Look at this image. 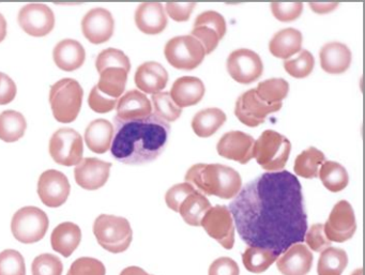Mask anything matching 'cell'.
I'll return each instance as SVG.
<instances>
[{
	"label": "cell",
	"instance_id": "cell-32",
	"mask_svg": "<svg viewBox=\"0 0 365 275\" xmlns=\"http://www.w3.org/2000/svg\"><path fill=\"white\" fill-rule=\"evenodd\" d=\"M27 129L25 117L16 110H5L0 114V140L6 142H18Z\"/></svg>",
	"mask_w": 365,
	"mask_h": 275
},
{
	"label": "cell",
	"instance_id": "cell-36",
	"mask_svg": "<svg viewBox=\"0 0 365 275\" xmlns=\"http://www.w3.org/2000/svg\"><path fill=\"white\" fill-rule=\"evenodd\" d=\"M277 257L279 256L269 249L249 247L242 254V262L249 272L259 274L268 270L271 264L277 261Z\"/></svg>",
	"mask_w": 365,
	"mask_h": 275
},
{
	"label": "cell",
	"instance_id": "cell-35",
	"mask_svg": "<svg viewBox=\"0 0 365 275\" xmlns=\"http://www.w3.org/2000/svg\"><path fill=\"white\" fill-rule=\"evenodd\" d=\"M348 264V256L339 247H328L320 254L317 264L318 275H341Z\"/></svg>",
	"mask_w": 365,
	"mask_h": 275
},
{
	"label": "cell",
	"instance_id": "cell-15",
	"mask_svg": "<svg viewBox=\"0 0 365 275\" xmlns=\"http://www.w3.org/2000/svg\"><path fill=\"white\" fill-rule=\"evenodd\" d=\"M70 190L71 187L67 176L59 170H46L38 181V195L50 208L63 206L69 197Z\"/></svg>",
	"mask_w": 365,
	"mask_h": 275
},
{
	"label": "cell",
	"instance_id": "cell-20",
	"mask_svg": "<svg viewBox=\"0 0 365 275\" xmlns=\"http://www.w3.org/2000/svg\"><path fill=\"white\" fill-rule=\"evenodd\" d=\"M135 24L146 35H159L168 26L165 10L161 3H143L135 12Z\"/></svg>",
	"mask_w": 365,
	"mask_h": 275
},
{
	"label": "cell",
	"instance_id": "cell-21",
	"mask_svg": "<svg viewBox=\"0 0 365 275\" xmlns=\"http://www.w3.org/2000/svg\"><path fill=\"white\" fill-rule=\"evenodd\" d=\"M134 81L136 87L143 93L155 95L165 88L168 83V73L159 63L149 61L138 68Z\"/></svg>",
	"mask_w": 365,
	"mask_h": 275
},
{
	"label": "cell",
	"instance_id": "cell-28",
	"mask_svg": "<svg viewBox=\"0 0 365 275\" xmlns=\"http://www.w3.org/2000/svg\"><path fill=\"white\" fill-rule=\"evenodd\" d=\"M302 33L294 28H286L275 33L269 43V51L277 58L287 61L302 48Z\"/></svg>",
	"mask_w": 365,
	"mask_h": 275
},
{
	"label": "cell",
	"instance_id": "cell-53",
	"mask_svg": "<svg viewBox=\"0 0 365 275\" xmlns=\"http://www.w3.org/2000/svg\"><path fill=\"white\" fill-rule=\"evenodd\" d=\"M339 3L337 1H312L309 3V8L317 14H327L332 12L333 10L339 7Z\"/></svg>",
	"mask_w": 365,
	"mask_h": 275
},
{
	"label": "cell",
	"instance_id": "cell-29",
	"mask_svg": "<svg viewBox=\"0 0 365 275\" xmlns=\"http://www.w3.org/2000/svg\"><path fill=\"white\" fill-rule=\"evenodd\" d=\"M226 115L220 108H206L200 110L192 119V129L200 138H207L217 133L225 123Z\"/></svg>",
	"mask_w": 365,
	"mask_h": 275
},
{
	"label": "cell",
	"instance_id": "cell-22",
	"mask_svg": "<svg viewBox=\"0 0 365 275\" xmlns=\"http://www.w3.org/2000/svg\"><path fill=\"white\" fill-rule=\"evenodd\" d=\"M205 93L206 88L202 80L194 76H183L174 83L170 95L175 104L183 108L200 103Z\"/></svg>",
	"mask_w": 365,
	"mask_h": 275
},
{
	"label": "cell",
	"instance_id": "cell-43",
	"mask_svg": "<svg viewBox=\"0 0 365 275\" xmlns=\"http://www.w3.org/2000/svg\"><path fill=\"white\" fill-rule=\"evenodd\" d=\"M273 16L279 22H292L300 18L303 4L300 1H274L271 4Z\"/></svg>",
	"mask_w": 365,
	"mask_h": 275
},
{
	"label": "cell",
	"instance_id": "cell-3",
	"mask_svg": "<svg viewBox=\"0 0 365 275\" xmlns=\"http://www.w3.org/2000/svg\"><path fill=\"white\" fill-rule=\"evenodd\" d=\"M185 182L205 196L222 199H234L242 187L239 172L222 164H195L185 174Z\"/></svg>",
	"mask_w": 365,
	"mask_h": 275
},
{
	"label": "cell",
	"instance_id": "cell-40",
	"mask_svg": "<svg viewBox=\"0 0 365 275\" xmlns=\"http://www.w3.org/2000/svg\"><path fill=\"white\" fill-rule=\"evenodd\" d=\"M315 61L309 51H301L297 58L284 61L285 71L294 78H304L314 70Z\"/></svg>",
	"mask_w": 365,
	"mask_h": 275
},
{
	"label": "cell",
	"instance_id": "cell-30",
	"mask_svg": "<svg viewBox=\"0 0 365 275\" xmlns=\"http://www.w3.org/2000/svg\"><path fill=\"white\" fill-rule=\"evenodd\" d=\"M210 208L211 204L208 198L196 190L183 200L178 212L187 225L198 227L202 223V217Z\"/></svg>",
	"mask_w": 365,
	"mask_h": 275
},
{
	"label": "cell",
	"instance_id": "cell-23",
	"mask_svg": "<svg viewBox=\"0 0 365 275\" xmlns=\"http://www.w3.org/2000/svg\"><path fill=\"white\" fill-rule=\"evenodd\" d=\"M116 117L121 120L144 119L153 114L150 100L140 90H130L119 99Z\"/></svg>",
	"mask_w": 365,
	"mask_h": 275
},
{
	"label": "cell",
	"instance_id": "cell-49",
	"mask_svg": "<svg viewBox=\"0 0 365 275\" xmlns=\"http://www.w3.org/2000/svg\"><path fill=\"white\" fill-rule=\"evenodd\" d=\"M117 103H118V100L106 97L103 93H100L97 86H93V88L91 89L88 104L89 108L93 112L98 113V114H106V113L112 112L116 108Z\"/></svg>",
	"mask_w": 365,
	"mask_h": 275
},
{
	"label": "cell",
	"instance_id": "cell-4",
	"mask_svg": "<svg viewBox=\"0 0 365 275\" xmlns=\"http://www.w3.org/2000/svg\"><path fill=\"white\" fill-rule=\"evenodd\" d=\"M84 90L78 81L63 78L51 87L50 103L54 118L58 123H71L82 108Z\"/></svg>",
	"mask_w": 365,
	"mask_h": 275
},
{
	"label": "cell",
	"instance_id": "cell-19",
	"mask_svg": "<svg viewBox=\"0 0 365 275\" xmlns=\"http://www.w3.org/2000/svg\"><path fill=\"white\" fill-rule=\"evenodd\" d=\"M313 254L302 243L292 245L277 259V266L283 275H307L313 264Z\"/></svg>",
	"mask_w": 365,
	"mask_h": 275
},
{
	"label": "cell",
	"instance_id": "cell-48",
	"mask_svg": "<svg viewBox=\"0 0 365 275\" xmlns=\"http://www.w3.org/2000/svg\"><path fill=\"white\" fill-rule=\"evenodd\" d=\"M194 26H207L212 28L213 31H217L219 35L220 39H223L224 36L226 35V22L225 19L215 11H206L200 14L196 18L195 24Z\"/></svg>",
	"mask_w": 365,
	"mask_h": 275
},
{
	"label": "cell",
	"instance_id": "cell-45",
	"mask_svg": "<svg viewBox=\"0 0 365 275\" xmlns=\"http://www.w3.org/2000/svg\"><path fill=\"white\" fill-rule=\"evenodd\" d=\"M307 247L316 253H322L324 249L331 247V241L328 240L324 234V225L322 224H314L309 229H307L304 238Z\"/></svg>",
	"mask_w": 365,
	"mask_h": 275
},
{
	"label": "cell",
	"instance_id": "cell-55",
	"mask_svg": "<svg viewBox=\"0 0 365 275\" xmlns=\"http://www.w3.org/2000/svg\"><path fill=\"white\" fill-rule=\"evenodd\" d=\"M6 36H7V21L5 16L0 14V43L5 40Z\"/></svg>",
	"mask_w": 365,
	"mask_h": 275
},
{
	"label": "cell",
	"instance_id": "cell-39",
	"mask_svg": "<svg viewBox=\"0 0 365 275\" xmlns=\"http://www.w3.org/2000/svg\"><path fill=\"white\" fill-rule=\"evenodd\" d=\"M96 68L99 74L108 68H121V69L130 72L131 63H130L129 57L123 51L117 50V48H108V50L102 51L98 55Z\"/></svg>",
	"mask_w": 365,
	"mask_h": 275
},
{
	"label": "cell",
	"instance_id": "cell-42",
	"mask_svg": "<svg viewBox=\"0 0 365 275\" xmlns=\"http://www.w3.org/2000/svg\"><path fill=\"white\" fill-rule=\"evenodd\" d=\"M63 264L61 258L53 254L37 256L31 264L33 275H63Z\"/></svg>",
	"mask_w": 365,
	"mask_h": 275
},
{
	"label": "cell",
	"instance_id": "cell-13",
	"mask_svg": "<svg viewBox=\"0 0 365 275\" xmlns=\"http://www.w3.org/2000/svg\"><path fill=\"white\" fill-rule=\"evenodd\" d=\"M227 71L232 80L240 84H252L264 72L259 55L247 48L234 51L227 59Z\"/></svg>",
	"mask_w": 365,
	"mask_h": 275
},
{
	"label": "cell",
	"instance_id": "cell-47",
	"mask_svg": "<svg viewBox=\"0 0 365 275\" xmlns=\"http://www.w3.org/2000/svg\"><path fill=\"white\" fill-rule=\"evenodd\" d=\"M196 191L194 187L190 183L183 182L170 187L165 194V202L168 208L172 209L175 212H178L179 207L182 204L183 200Z\"/></svg>",
	"mask_w": 365,
	"mask_h": 275
},
{
	"label": "cell",
	"instance_id": "cell-17",
	"mask_svg": "<svg viewBox=\"0 0 365 275\" xmlns=\"http://www.w3.org/2000/svg\"><path fill=\"white\" fill-rule=\"evenodd\" d=\"M255 140L249 134L241 131H230L224 134L217 145L220 157L247 164L253 159Z\"/></svg>",
	"mask_w": 365,
	"mask_h": 275
},
{
	"label": "cell",
	"instance_id": "cell-2",
	"mask_svg": "<svg viewBox=\"0 0 365 275\" xmlns=\"http://www.w3.org/2000/svg\"><path fill=\"white\" fill-rule=\"evenodd\" d=\"M170 134V123L153 114L134 120L115 117L110 152L116 161L125 165H144L164 152Z\"/></svg>",
	"mask_w": 365,
	"mask_h": 275
},
{
	"label": "cell",
	"instance_id": "cell-50",
	"mask_svg": "<svg viewBox=\"0 0 365 275\" xmlns=\"http://www.w3.org/2000/svg\"><path fill=\"white\" fill-rule=\"evenodd\" d=\"M195 3H181V1H170L166 4V14L172 20L176 22H187L195 9Z\"/></svg>",
	"mask_w": 365,
	"mask_h": 275
},
{
	"label": "cell",
	"instance_id": "cell-51",
	"mask_svg": "<svg viewBox=\"0 0 365 275\" xmlns=\"http://www.w3.org/2000/svg\"><path fill=\"white\" fill-rule=\"evenodd\" d=\"M238 264L230 257H220L209 266L208 275H239Z\"/></svg>",
	"mask_w": 365,
	"mask_h": 275
},
{
	"label": "cell",
	"instance_id": "cell-18",
	"mask_svg": "<svg viewBox=\"0 0 365 275\" xmlns=\"http://www.w3.org/2000/svg\"><path fill=\"white\" fill-rule=\"evenodd\" d=\"M115 21L112 14L103 8H96L85 14L82 31L85 38L93 44H102L113 37Z\"/></svg>",
	"mask_w": 365,
	"mask_h": 275
},
{
	"label": "cell",
	"instance_id": "cell-16",
	"mask_svg": "<svg viewBox=\"0 0 365 275\" xmlns=\"http://www.w3.org/2000/svg\"><path fill=\"white\" fill-rule=\"evenodd\" d=\"M112 164L97 157H86L74 168L76 183L87 191H96L106 185Z\"/></svg>",
	"mask_w": 365,
	"mask_h": 275
},
{
	"label": "cell",
	"instance_id": "cell-6",
	"mask_svg": "<svg viewBox=\"0 0 365 275\" xmlns=\"http://www.w3.org/2000/svg\"><path fill=\"white\" fill-rule=\"evenodd\" d=\"M93 234L98 243L113 254L127 251L133 239L129 221L116 215H99L93 223Z\"/></svg>",
	"mask_w": 365,
	"mask_h": 275
},
{
	"label": "cell",
	"instance_id": "cell-56",
	"mask_svg": "<svg viewBox=\"0 0 365 275\" xmlns=\"http://www.w3.org/2000/svg\"><path fill=\"white\" fill-rule=\"evenodd\" d=\"M351 275H363L362 269H358V270L354 271V272L351 273Z\"/></svg>",
	"mask_w": 365,
	"mask_h": 275
},
{
	"label": "cell",
	"instance_id": "cell-1",
	"mask_svg": "<svg viewBox=\"0 0 365 275\" xmlns=\"http://www.w3.org/2000/svg\"><path fill=\"white\" fill-rule=\"evenodd\" d=\"M228 209L239 236L249 247L279 256L304 241L307 214L302 187L287 170L254 179L241 187Z\"/></svg>",
	"mask_w": 365,
	"mask_h": 275
},
{
	"label": "cell",
	"instance_id": "cell-8",
	"mask_svg": "<svg viewBox=\"0 0 365 275\" xmlns=\"http://www.w3.org/2000/svg\"><path fill=\"white\" fill-rule=\"evenodd\" d=\"M164 55L170 66L183 71H192L202 65L206 52L200 41L192 36L170 39L164 48Z\"/></svg>",
	"mask_w": 365,
	"mask_h": 275
},
{
	"label": "cell",
	"instance_id": "cell-33",
	"mask_svg": "<svg viewBox=\"0 0 365 275\" xmlns=\"http://www.w3.org/2000/svg\"><path fill=\"white\" fill-rule=\"evenodd\" d=\"M324 162H326V157L324 153L315 147H309L294 160V174L305 179L317 178L320 166Z\"/></svg>",
	"mask_w": 365,
	"mask_h": 275
},
{
	"label": "cell",
	"instance_id": "cell-10",
	"mask_svg": "<svg viewBox=\"0 0 365 275\" xmlns=\"http://www.w3.org/2000/svg\"><path fill=\"white\" fill-rule=\"evenodd\" d=\"M202 226L207 234L224 249H232L235 244V224L228 207L217 204L211 207L202 217Z\"/></svg>",
	"mask_w": 365,
	"mask_h": 275
},
{
	"label": "cell",
	"instance_id": "cell-44",
	"mask_svg": "<svg viewBox=\"0 0 365 275\" xmlns=\"http://www.w3.org/2000/svg\"><path fill=\"white\" fill-rule=\"evenodd\" d=\"M103 262L96 258L81 257L70 266L67 275H106Z\"/></svg>",
	"mask_w": 365,
	"mask_h": 275
},
{
	"label": "cell",
	"instance_id": "cell-9",
	"mask_svg": "<svg viewBox=\"0 0 365 275\" xmlns=\"http://www.w3.org/2000/svg\"><path fill=\"white\" fill-rule=\"evenodd\" d=\"M83 138L76 130L63 128L51 138L50 155L59 165H78L83 160Z\"/></svg>",
	"mask_w": 365,
	"mask_h": 275
},
{
	"label": "cell",
	"instance_id": "cell-27",
	"mask_svg": "<svg viewBox=\"0 0 365 275\" xmlns=\"http://www.w3.org/2000/svg\"><path fill=\"white\" fill-rule=\"evenodd\" d=\"M114 127L106 119H97L89 123L85 130V142L89 150L102 155L108 152L112 146Z\"/></svg>",
	"mask_w": 365,
	"mask_h": 275
},
{
	"label": "cell",
	"instance_id": "cell-26",
	"mask_svg": "<svg viewBox=\"0 0 365 275\" xmlns=\"http://www.w3.org/2000/svg\"><path fill=\"white\" fill-rule=\"evenodd\" d=\"M82 241V230L72 222L59 224L51 236L53 249L68 258L74 253Z\"/></svg>",
	"mask_w": 365,
	"mask_h": 275
},
{
	"label": "cell",
	"instance_id": "cell-24",
	"mask_svg": "<svg viewBox=\"0 0 365 275\" xmlns=\"http://www.w3.org/2000/svg\"><path fill=\"white\" fill-rule=\"evenodd\" d=\"M320 66L329 74H341L351 65V52L345 44L331 42L319 52Z\"/></svg>",
	"mask_w": 365,
	"mask_h": 275
},
{
	"label": "cell",
	"instance_id": "cell-31",
	"mask_svg": "<svg viewBox=\"0 0 365 275\" xmlns=\"http://www.w3.org/2000/svg\"><path fill=\"white\" fill-rule=\"evenodd\" d=\"M128 74L129 72L121 68H108L100 73L99 83L96 86L106 97L118 100L125 93Z\"/></svg>",
	"mask_w": 365,
	"mask_h": 275
},
{
	"label": "cell",
	"instance_id": "cell-34",
	"mask_svg": "<svg viewBox=\"0 0 365 275\" xmlns=\"http://www.w3.org/2000/svg\"><path fill=\"white\" fill-rule=\"evenodd\" d=\"M318 177H319L324 187L332 193L343 191L349 183V176H348L347 170L337 162H324L320 166Z\"/></svg>",
	"mask_w": 365,
	"mask_h": 275
},
{
	"label": "cell",
	"instance_id": "cell-12",
	"mask_svg": "<svg viewBox=\"0 0 365 275\" xmlns=\"http://www.w3.org/2000/svg\"><path fill=\"white\" fill-rule=\"evenodd\" d=\"M282 106H283L282 103L277 105H269L264 103L258 97L255 89H251L242 93L237 100L235 115L243 125L250 128H256L262 125L269 115L279 112Z\"/></svg>",
	"mask_w": 365,
	"mask_h": 275
},
{
	"label": "cell",
	"instance_id": "cell-5",
	"mask_svg": "<svg viewBox=\"0 0 365 275\" xmlns=\"http://www.w3.org/2000/svg\"><path fill=\"white\" fill-rule=\"evenodd\" d=\"M292 144L289 140L282 134L266 130L255 140L253 157L262 170L269 172H281L289 159Z\"/></svg>",
	"mask_w": 365,
	"mask_h": 275
},
{
	"label": "cell",
	"instance_id": "cell-14",
	"mask_svg": "<svg viewBox=\"0 0 365 275\" xmlns=\"http://www.w3.org/2000/svg\"><path fill=\"white\" fill-rule=\"evenodd\" d=\"M21 28L31 37H46L55 27V16L48 6L43 4H29L19 14Z\"/></svg>",
	"mask_w": 365,
	"mask_h": 275
},
{
	"label": "cell",
	"instance_id": "cell-25",
	"mask_svg": "<svg viewBox=\"0 0 365 275\" xmlns=\"http://www.w3.org/2000/svg\"><path fill=\"white\" fill-rule=\"evenodd\" d=\"M53 58L59 69L66 72L76 71L84 65L86 52L76 40L66 39L55 46Z\"/></svg>",
	"mask_w": 365,
	"mask_h": 275
},
{
	"label": "cell",
	"instance_id": "cell-52",
	"mask_svg": "<svg viewBox=\"0 0 365 275\" xmlns=\"http://www.w3.org/2000/svg\"><path fill=\"white\" fill-rule=\"evenodd\" d=\"M16 93L18 88L14 80L7 74L0 72V105H6L14 101Z\"/></svg>",
	"mask_w": 365,
	"mask_h": 275
},
{
	"label": "cell",
	"instance_id": "cell-54",
	"mask_svg": "<svg viewBox=\"0 0 365 275\" xmlns=\"http://www.w3.org/2000/svg\"><path fill=\"white\" fill-rule=\"evenodd\" d=\"M119 275H150L147 273L144 269L140 268V266H128V268L123 269Z\"/></svg>",
	"mask_w": 365,
	"mask_h": 275
},
{
	"label": "cell",
	"instance_id": "cell-46",
	"mask_svg": "<svg viewBox=\"0 0 365 275\" xmlns=\"http://www.w3.org/2000/svg\"><path fill=\"white\" fill-rule=\"evenodd\" d=\"M191 36L200 42L202 48H205L206 55L211 54L219 46V42L221 41L217 31L207 26H194L191 31Z\"/></svg>",
	"mask_w": 365,
	"mask_h": 275
},
{
	"label": "cell",
	"instance_id": "cell-11",
	"mask_svg": "<svg viewBox=\"0 0 365 275\" xmlns=\"http://www.w3.org/2000/svg\"><path fill=\"white\" fill-rule=\"evenodd\" d=\"M324 234L331 242L343 243L356 234V221L351 204L341 200L333 207L324 225Z\"/></svg>",
	"mask_w": 365,
	"mask_h": 275
},
{
	"label": "cell",
	"instance_id": "cell-37",
	"mask_svg": "<svg viewBox=\"0 0 365 275\" xmlns=\"http://www.w3.org/2000/svg\"><path fill=\"white\" fill-rule=\"evenodd\" d=\"M255 91L264 103L277 105L287 97L289 84L283 78H270L259 83Z\"/></svg>",
	"mask_w": 365,
	"mask_h": 275
},
{
	"label": "cell",
	"instance_id": "cell-7",
	"mask_svg": "<svg viewBox=\"0 0 365 275\" xmlns=\"http://www.w3.org/2000/svg\"><path fill=\"white\" fill-rule=\"evenodd\" d=\"M48 215L37 207H24L14 213L11 222V230L14 238L25 244L39 242L48 232Z\"/></svg>",
	"mask_w": 365,
	"mask_h": 275
},
{
	"label": "cell",
	"instance_id": "cell-41",
	"mask_svg": "<svg viewBox=\"0 0 365 275\" xmlns=\"http://www.w3.org/2000/svg\"><path fill=\"white\" fill-rule=\"evenodd\" d=\"M0 275H26L25 259L16 249H5L0 253Z\"/></svg>",
	"mask_w": 365,
	"mask_h": 275
},
{
	"label": "cell",
	"instance_id": "cell-38",
	"mask_svg": "<svg viewBox=\"0 0 365 275\" xmlns=\"http://www.w3.org/2000/svg\"><path fill=\"white\" fill-rule=\"evenodd\" d=\"M153 104L155 116L165 123H174L182 114V108H179L173 101L170 93H159L153 95Z\"/></svg>",
	"mask_w": 365,
	"mask_h": 275
}]
</instances>
